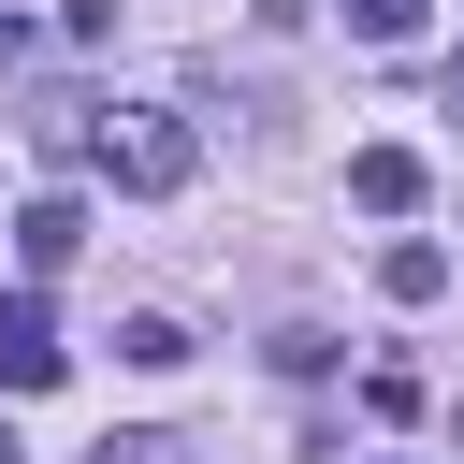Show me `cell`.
Wrapping results in <instances>:
<instances>
[{"label":"cell","instance_id":"obj_1","mask_svg":"<svg viewBox=\"0 0 464 464\" xmlns=\"http://www.w3.org/2000/svg\"><path fill=\"white\" fill-rule=\"evenodd\" d=\"M87 160H102L130 203H174V188L203 174V130H188L174 102H116V116H87Z\"/></svg>","mask_w":464,"mask_h":464},{"label":"cell","instance_id":"obj_2","mask_svg":"<svg viewBox=\"0 0 464 464\" xmlns=\"http://www.w3.org/2000/svg\"><path fill=\"white\" fill-rule=\"evenodd\" d=\"M72 348H58V319H44V290H0V392H44Z\"/></svg>","mask_w":464,"mask_h":464},{"label":"cell","instance_id":"obj_3","mask_svg":"<svg viewBox=\"0 0 464 464\" xmlns=\"http://www.w3.org/2000/svg\"><path fill=\"white\" fill-rule=\"evenodd\" d=\"M348 203H362V218H406V203H420V145H362V160H348Z\"/></svg>","mask_w":464,"mask_h":464},{"label":"cell","instance_id":"obj_4","mask_svg":"<svg viewBox=\"0 0 464 464\" xmlns=\"http://www.w3.org/2000/svg\"><path fill=\"white\" fill-rule=\"evenodd\" d=\"M72 246H87V203H72V188H44V203L14 218V261H29V276H58Z\"/></svg>","mask_w":464,"mask_h":464},{"label":"cell","instance_id":"obj_5","mask_svg":"<svg viewBox=\"0 0 464 464\" xmlns=\"http://www.w3.org/2000/svg\"><path fill=\"white\" fill-rule=\"evenodd\" d=\"M116 362L174 377V362H188V319H174V304H130V319H116Z\"/></svg>","mask_w":464,"mask_h":464},{"label":"cell","instance_id":"obj_6","mask_svg":"<svg viewBox=\"0 0 464 464\" xmlns=\"http://www.w3.org/2000/svg\"><path fill=\"white\" fill-rule=\"evenodd\" d=\"M377 290H392V304H435V290H450V246H420V232L377 246Z\"/></svg>","mask_w":464,"mask_h":464},{"label":"cell","instance_id":"obj_7","mask_svg":"<svg viewBox=\"0 0 464 464\" xmlns=\"http://www.w3.org/2000/svg\"><path fill=\"white\" fill-rule=\"evenodd\" d=\"M420 14H435V0H348V29H362V44H420Z\"/></svg>","mask_w":464,"mask_h":464},{"label":"cell","instance_id":"obj_8","mask_svg":"<svg viewBox=\"0 0 464 464\" xmlns=\"http://www.w3.org/2000/svg\"><path fill=\"white\" fill-rule=\"evenodd\" d=\"M87 464H188V435H102Z\"/></svg>","mask_w":464,"mask_h":464},{"label":"cell","instance_id":"obj_9","mask_svg":"<svg viewBox=\"0 0 464 464\" xmlns=\"http://www.w3.org/2000/svg\"><path fill=\"white\" fill-rule=\"evenodd\" d=\"M14 44H29V29H14V14H0V58H14Z\"/></svg>","mask_w":464,"mask_h":464},{"label":"cell","instance_id":"obj_10","mask_svg":"<svg viewBox=\"0 0 464 464\" xmlns=\"http://www.w3.org/2000/svg\"><path fill=\"white\" fill-rule=\"evenodd\" d=\"M450 116H464V58H450Z\"/></svg>","mask_w":464,"mask_h":464}]
</instances>
